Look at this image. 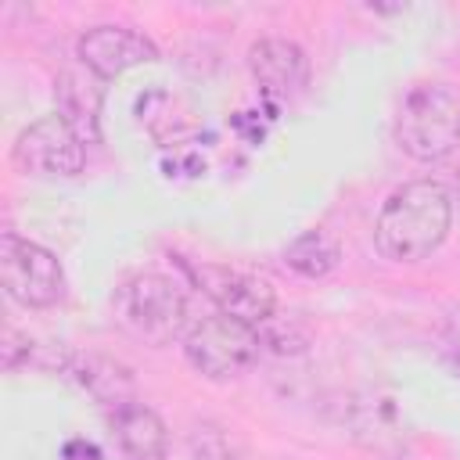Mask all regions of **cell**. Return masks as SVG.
Instances as JSON below:
<instances>
[{"mask_svg": "<svg viewBox=\"0 0 460 460\" xmlns=\"http://www.w3.org/2000/svg\"><path fill=\"white\" fill-rule=\"evenodd\" d=\"M395 144L413 162H442L460 147V97L438 83L406 90L395 111Z\"/></svg>", "mask_w": 460, "mask_h": 460, "instance_id": "obj_2", "label": "cell"}, {"mask_svg": "<svg viewBox=\"0 0 460 460\" xmlns=\"http://www.w3.org/2000/svg\"><path fill=\"white\" fill-rule=\"evenodd\" d=\"M187 449H190V460H248V442L219 420H201L190 431Z\"/></svg>", "mask_w": 460, "mask_h": 460, "instance_id": "obj_14", "label": "cell"}, {"mask_svg": "<svg viewBox=\"0 0 460 460\" xmlns=\"http://www.w3.org/2000/svg\"><path fill=\"white\" fill-rule=\"evenodd\" d=\"M259 349H262L259 331L226 313H212L198 320L183 338L187 363L208 381H226L244 374L259 359Z\"/></svg>", "mask_w": 460, "mask_h": 460, "instance_id": "obj_4", "label": "cell"}, {"mask_svg": "<svg viewBox=\"0 0 460 460\" xmlns=\"http://www.w3.org/2000/svg\"><path fill=\"white\" fill-rule=\"evenodd\" d=\"M111 428H115V438H119V449L126 460H165L169 435H165L162 417L151 406H144V402L119 406L111 413Z\"/></svg>", "mask_w": 460, "mask_h": 460, "instance_id": "obj_10", "label": "cell"}, {"mask_svg": "<svg viewBox=\"0 0 460 460\" xmlns=\"http://www.w3.org/2000/svg\"><path fill=\"white\" fill-rule=\"evenodd\" d=\"M453 201L449 187L438 180H410L388 194L381 216L374 223L377 252L392 262H420L428 259L449 234Z\"/></svg>", "mask_w": 460, "mask_h": 460, "instance_id": "obj_1", "label": "cell"}, {"mask_svg": "<svg viewBox=\"0 0 460 460\" xmlns=\"http://www.w3.org/2000/svg\"><path fill=\"white\" fill-rule=\"evenodd\" d=\"M446 345H449L453 352H460V305H453V309L446 313Z\"/></svg>", "mask_w": 460, "mask_h": 460, "instance_id": "obj_16", "label": "cell"}, {"mask_svg": "<svg viewBox=\"0 0 460 460\" xmlns=\"http://www.w3.org/2000/svg\"><path fill=\"white\" fill-rule=\"evenodd\" d=\"M65 460H101V449L86 438H72L65 442Z\"/></svg>", "mask_w": 460, "mask_h": 460, "instance_id": "obj_15", "label": "cell"}, {"mask_svg": "<svg viewBox=\"0 0 460 460\" xmlns=\"http://www.w3.org/2000/svg\"><path fill=\"white\" fill-rule=\"evenodd\" d=\"M14 165L36 176H75L86 162V140L54 111L25 126L14 140Z\"/></svg>", "mask_w": 460, "mask_h": 460, "instance_id": "obj_6", "label": "cell"}, {"mask_svg": "<svg viewBox=\"0 0 460 460\" xmlns=\"http://www.w3.org/2000/svg\"><path fill=\"white\" fill-rule=\"evenodd\" d=\"M248 68L266 97H295L309 83V61L305 50L291 40L266 36L255 40L248 50Z\"/></svg>", "mask_w": 460, "mask_h": 460, "instance_id": "obj_9", "label": "cell"}, {"mask_svg": "<svg viewBox=\"0 0 460 460\" xmlns=\"http://www.w3.org/2000/svg\"><path fill=\"white\" fill-rule=\"evenodd\" d=\"M75 54L97 79H115V75H122L137 65L158 61V47L129 25H93V29H86L75 43Z\"/></svg>", "mask_w": 460, "mask_h": 460, "instance_id": "obj_8", "label": "cell"}, {"mask_svg": "<svg viewBox=\"0 0 460 460\" xmlns=\"http://www.w3.org/2000/svg\"><path fill=\"white\" fill-rule=\"evenodd\" d=\"M194 284L201 288V295L226 316L241 320V323H266L277 309V295L273 288L255 277V273H244V270H234V266H216V262H201L194 266Z\"/></svg>", "mask_w": 460, "mask_h": 460, "instance_id": "obj_7", "label": "cell"}, {"mask_svg": "<svg viewBox=\"0 0 460 460\" xmlns=\"http://www.w3.org/2000/svg\"><path fill=\"white\" fill-rule=\"evenodd\" d=\"M338 259H341V248H338V241H334L331 234H323V230H305V234H298V237L284 248V266H288L291 273H298V277H309V280L327 277V273L338 266Z\"/></svg>", "mask_w": 460, "mask_h": 460, "instance_id": "obj_13", "label": "cell"}, {"mask_svg": "<svg viewBox=\"0 0 460 460\" xmlns=\"http://www.w3.org/2000/svg\"><path fill=\"white\" fill-rule=\"evenodd\" d=\"M68 374H72L97 402L111 406V413H115L119 406L137 402V388H133L129 370H126L119 359H111V356H93V352H90V356H75L72 367H68Z\"/></svg>", "mask_w": 460, "mask_h": 460, "instance_id": "obj_11", "label": "cell"}, {"mask_svg": "<svg viewBox=\"0 0 460 460\" xmlns=\"http://www.w3.org/2000/svg\"><path fill=\"white\" fill-rule=\"evenodd\" d=\"M115 323L144 345H169L187 327V295L172 277L137 273L115 288Z\"/></svg>", "mask_w": 460, "mask_h": 460, "instance_id": "obj_3", "label": "cell"}, {"mask_svg": "<svg viewBox=\"0 0 460 460\" xmlns=\"http://www.w3.org/2000/svg\"><path fill=\"white\" fill-rule=\"evenodd\" d=\"M449 201L460 208V169H456V176H453V187H449Z\"/></svg>", "mask_w": 460, "mask_h": 460, "instance_id": "obj_17", "label": "cell"}, {"mask_svg": "<svg viewBox=\"0 0 460 460\" xmlns=\"http://www.w3.org/2000/svg\"><path fill=\"white\" fill-rule=\"evenodd\" d=\"M0 284L25 309H47L65 295V270L54 252L18 234L0 237Z\"/></svg>", "mask_w": 460, "mask_h": 460, "instance_id": "obj_5", "label": "cell"}, {"mask_svg": "<svg viewBox=\"0 0 460 460\" xmlns=\"http://www.w3.org/2000/svg\"><path fill=\"white\" fill-rule=\"evenodd\" d=\"M58 115L83 137L97 140V115H101V90L86 86L75 72H65L58 83Z\"/></svg>", "mask_w": 460, "mask_h": 460, "instance_id": "obj_12", "label": "cell"}]
</instances>
